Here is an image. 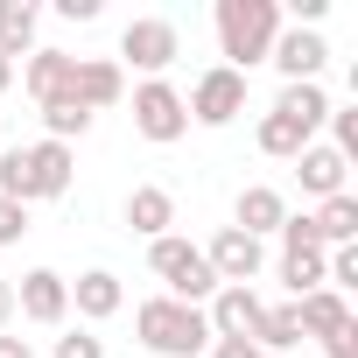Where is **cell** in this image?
Wrapping results in <instances>:
<instances>
[{"label": "cell", "instance_id": "f546056e", "mask_svg": "<svg viewBox=\"0 0 358 358\" xmlns=\"http://www.w3.org/2000/svg\"><path fill=\"white\" fill-rule=\"evenodd\" d=\"M211 358H260L246 337H211Z\"/></svg>", "mask_w": 358, "mask_h": 358}, {"label": "cell", "instance_id": "ac0fdd59", "mask_svg": "<svg viewBox=\"0 0 358 358\" xmlns=\"http://www.w3.org/2000/svg\"><path fill=\"white\" fill-rule=\"evenodd\" d=\"M36 22H43L36 0H0V57H8V64L36 50Z\"/></svg>", "mask_w": 358, "mask_h": 358}, {"label": "cell", "instance_id": "f1b7e54d", "mask_svg": "<svg viewBox=\"0 0 358 358\" xmlns=\"http://www.w3.org/2000/svg\"><path fill=\"white\" fill-rule=\"evenodd\" d=\"M323 351H330V358H358V316H351L337 337H323Z\"/></svg>", "mask_w": 358, "mask_h": 358}, {"label": "cell", "instance_id": "52a82bcc", "mask_svg": "<svg viewBox=\"0 0 358 358\" xmlns=\"http://www.w3.org/2000/svg\"><path fill=\"white\" fill-rule=\"evenodd\" d=\"M120 57H127L134 71L162 78L176 57H183V36H176V22H162V15H141V22H127V29H120Z\"/></svg>", "mask_w": 358, "mask_h": 358}, {"label": "cell", "instance_id": "30bf717a", "mask_svg": "<svg viewBox=\"0 0 358 358\" xmlns=\"http://www.w3.org/2000/svg\"><path fill=\"white\" fill-rule=\"evenodd\" d=\"M15 309H22L29 323H64V316H71V281H64L57 267H29L22 288H15Z\"/></svg>", "mask_w": 358, "mask_h": 358}, {"label": "cell", "instance_id": "836d02e7", "mask_svg": "<svg viewBox=\"0 0 358 358\" xmlns=\"http://www.w3.org/2000/svg\"><path fill=\"white\" fill-rule=\"evenodd\" d=\"M0 358H36V351H29L22 337H0Z\"/></svg>", "mask_w": 358, "mask_h": 358}, {"label": "cell", "instance_id": "4316f807", "mask_svg": "<svg viewBox=\"0 0 358 358\" xmlns=\"http://www.w3.org/2000/svg\"><path fill=\"white\" fill-rule=\"evenodd\" d=\"M29 232V204H15V197H0V246H15Z\"/></svg>", "mask_w": 358, "mask_h": 358}, {"label": "cell", "instance_id": "d6a6232c", "mask_svg": "<svg viewBox=\"0 0 358 358\" xmlns=\"http://www.w3.org/2000/svg\"><path fill=\"white\" fill-rule=\"evenodd\" d=\"M8 316H15V281H0V330H8Z\"/></svg>", "mask_w": 358, "mask_h": 358}, {"label": "cell", "instance_id": "9a60e30c", "mask_svg": "<svg viewBox=\"0 0 358 358\" xmlns=\"http://www.w3.org/2000/svg\"><path fill=\"white\" fill-rule=\"evenodd\" d=\"M281 218H288V204H281V190H267V183L239 190V204H232V225H239L246 239H267V232H281Z\"/></svg>", "mask_w": 358, "mask_h": 358}, {"label": "cell", "instance_id": "44dd1931", "mask_svg": "<svg viewBox=\"0 0 358 358\" xmlns=\"http://www.w3.org/2000/svg\"><path fill=\"white\" fill-rule=\"evenodd\" d=\"M274 113H281V120H295V127H302V134L316 141V127L330 120V99H323V85H281Z\"/></svg>", "mask_w": 358, "mask_h": 358}, {"label": "cell", "instance_id": "d6986e66", "mask_svg": "<svg viewBox=\"0 0 358 358\" xmlns=\"http://www.w3.org/2000/svg\"><path fill=\"white\" fill-rule=\"evenodd\" d=\"M309 225H316V246L330 253V246H358V197L344 190V197H330L323 211H309Z\"/></svg>", "mask_w": 358, "mask_h": 358}, {"label": "cell", "instance_id": "6da1fadb", "mask_svg": "<svg viewBox=\"0 0 358 358\" xmlns=\"http://www.w3.org/2000/svg\"><path fill=\"white\" fill-rule=\"evenodd\" d=\"M218 50H225V71H253L267 64L274 36H281V0H218Z\"/></svg>", "mask_w": 358, "mask_h": 358}, {"label": "cell", "instance_id": "277c9868", "mask_svg": "<svg viewBox=\"0 0 358 358\" xmlns=\"http://www.w3.org/2000/svg\"><path fill=\"white\" fill-rule=\"evenodd\" d=\"M148 267H155V281H169V302H190V309H204V302L218 295V281H211V267H204V246L176 239V232L148 239Z\"/></svg>", "mask_w": 358, "mask_h": 358}, {"label": "cell", "instance_id": "cb8c5ba5", "mask_svg": "<svg viewBox=\"0 0 358 358\" xmlns=\"http://www.w3.org/2000/svg\"><path fill=\"white\" fill-rule=\"evenodd\" d=\"M302 148H309V134H302L295 120H281V113H267V120H260V155H274V162H295Z\"/></svg>", "mask_w": 358, "mask_h": 358}, {"label": "cell", "instance_id": "8fae6325", "mask_svg": "<svg viewBox=\"0 0 358 358\" xmlns=\"http://www.w3.org/2000/svg\"><path fill=\"white\" fill-rule=\"evenodd\" d=\"M22 85H29V99H36V106H57V99H71V92H78V57H71V50H29Z\"/></svg>", "mask_w": 358, "mask_h": 358}, {"label": "cell", "instance_id": "d590c367", "mask_svg": "<svg viewBox=\"0 0 358 358\" xmlns=\"http://www.w3.org/2000/svg\"><path fill=\"white\" fill-rule=\"evenodd\" d=\"M260 358H267V351H260Z\"/></svg>", "mask_w": 358, "mask_h": 358}, {"label": "cell", "instance_id": "2e32d148", "mask_svg": "<svg viewBox=\"0 0 358 358\" xmlns=\"http://www.w3.org/2000/svg\"><path fill=\"white\" fill-rule=\"evenodd\" d=\"M71 302H78V316H85V323H106V316H120L127 288H120V274L92 267V274H78V281H71Z\"/></svg>", "mask_w": 358, "mask_h": 358}, {"label": "cell", "instance_id": "4fadbf2b", "mask_svg": "<svg viewBox=\"0 0 358 358\" xmlns=\"http://www.w3.org/2000/svg\"><path fill=\"white\" fill-rule=\"evenodd\" d=\"M344 169H351V162H344L337 148H323V141H309V148L295 155L302 190H309V197H323V204H330V197H344Z\"/></svg>", "mask_w": 358, "mask_h": 358}, {"label": "cell", "instance_id": "ffe728a7", "mask_svg": "<svg viewBox=\"0 0 358 358\" xmlns=\"http://www.w3.org/2000/svg\"><path fill=\"white\" fill-rule=\"evenodd\" d=\"M295 323H302V337H337V330L351 323V302L330 295V288H316V295L295 302Z\"/></svg>", "mask_w": 358, "mask_h": 358}, {"label": "cell", "instance_id": "7c38bea8", "mask_svg": "<svg viewBox=\"0 0 358 358\" xmlns=\"http://www.w3.org/2000/svg\"><path fill=\"white\" fill-rule=\"evenodd\" d=\"M260 295L253 288H218L211 295V309H204V323H211V337H246L253 344V330H260Z\"/></svg>", "mask_w": 358, "mask_h": 358}, {"label": "cell", "instance_id": "ba28073f", "mask_svg": "<svg viewBox=\"0 0 358 358\" xmlns=\"http://www.w3.org/2000/svg\"><path fill=\"white\" fill-rule=\"evenodd\" d=\"M204 267H211V281H218V288H253V274L267 267V246H260V239H246L239 225H225V232L204 246Z\"/></svg>", "mask_w": 358, "mask_h": 358}, {"label": "cell", "instance_id": "603a6c76", "mask_svg": "<svg viewBox=\"0 0 358 358\" xmlns=\"http://www.w3.org/2000/svg\"><path fill=\"white\" fill-rule=\"evenodd\" d=\"M281 281H288L295 302L316 295V288H323V246H295V253H281Z\"/></svg>", "mask_w": 358, "mask_h": 358}, {"label": "cell", "instance_id": "9c48e42d", "mask_svg": "<svg viewBox=\"0 0 358 358\" xmlns=\"http://www.w3.org/2000/svg\"><path fill=\"white\" fill-rule=\"evenodd\" d=\"M267 64H274L288 85H316V78H323V64H330V50H323V36H316V29H281V36H274V50H267Z\"/></svg>", "mask_w": 358, "mask_h": 358}, {"label": "cell", "instance_id": "484cf974", "mask_svg": "<svg viewBox=\"0 0 358 358\" xmlns=\"http://www.w3.org/2000/svg\"><path fill=\"white\" fill-rule=\"evenodd\" d=\"M330 134H337L330 148H337V155L351 162V155H358V106H351V113H337V106H330Z\"/></svg>", "mask_w": 358, "mask_h": 358}, {"label": "cell", "instance_id": "83f0119b", "mask_svg": "<svg viewBox=\"0 0 358 358\" xmlns=\"http://www.w3.org/2000/svg\"><path fill=\"white\" fill-rule=\"evenodd\" d=\"M57 358H106V344L92 330H71V337H57Z\"/></svg>", "mask_w": 358, "mask_h": 358}, {"label": "cell", "instance_id": "1f68e13d", "mask_svg": "<svg viewBox=\"0 0 358 358\" xmlns=\"http://www.w3.org/2000/svg\"><path fill=\"white\" fill-rule=\"evenodd\" d=\"M323 15H330V0H295V29H302V22H309V29H316V22H323Z\"/></svg>", "mask_w": 358, "mask_h": 358}, {"label": "cell", "instance_id": "5b68a950", "mask_svg": "<svg viewBox=\"0 0 358 358\" xmlns=\"http://www.w3.org/2000/svg\"><path fill=\"white\" fill-rule=\"evenodd\" d=\"M134 127H141V141H155V148L183 141V134H190L183 92H176L169 78H148V85H134Z\"/></svg>", "mask_w": 358, "mask_h": 358}, {"label": "cell", "instance_id": "3957f363", "mask_svg": "<svg viewBox=\"0 0 358 358\" xmlns=\"http://www.w3.org/2000/svg\"><path fill=\"white\" fill-rule=\"evenodd\" d=\"M134 337H141L155 358H197V351H211V323H204V309L169 302V295H155V302L134 309Z\"/></svg>", "mask_w": 358, "mask_h": 358}, {"label": "cell", "instance_id": "e575fe53", "mask_svg": "<svg viewBox=\"0 0 358 358\" xmlns=\"http://www.w3.org/2000/svg\"><path fill=\"white\" fill-rule=\"evenodd\" d=\"M8 85H15V64H8V57H0V92H8Z\"/></svg>", "mask_w": 358, "mask_h": 358}, {"label": "cell", "instance_id": "d4e9b609", "mask_svg": "<svg viewBox=\"0 0 358 358\" xmlns=\"http://www.w3.org/2000/svg\"><path fill=\"white\" fill-rule=\"evenodd\" d=\"M43 127H50L43 141H64V148H71V141H78V134L92 127V113H85L78 99H57V106H43Z\"/></svg>", "mask_w": 358, "mask_h": 358}, {"label": "cell", "instance_id": "5bb4252c", "mask_svg": "<svg viewBox=\"0 0 358 358\" xmlns=\"http://www.w3.org/2000/svg\"><path fill=\"white\" fill-rule=\"evenodd\" d=\"M120 92H127V78H120V64L113 57H78V106L85 113H106V106H120Z\"/></svg>", "mask_w": 358, "mask_h": 358}, {"label": "cell", "instance_id": "7402d4cb", "mask_svg": "<svg viewBox=\"0 0 358 358\" xmlns=\"http://www.w3.org/2000/svg\"><path fill=\"white\" fill-rule=\"evenodd\" d=\"M302 344V323H295V302H281V309H260V330H253V351H267V358H288Z\"/></svg>", "mask_w": 358, "mask_h": 358}, {"label": "cell", "instance_id": "4dcf8cb0", "mask_svg": "<svg viewBox=\"0 0 358 358\" xmlns=\"http://www.w3.org/2000/svg\"><path fill=\"white\" fill-rule=\"evenodd\" d=\"M64 22H99V0H57Z\"/></svg>", "mask_w": 358, "mask_h": 358}, {"label": "cell", "instance_id": "8992f818", "mask_svg": "<svg viewBox=\"0 0 358 358\" xmlns=\"http://www.w3.org/2000/svg\"><path fill=\"white\" fill-rule=\"evenodd\" d=\"M183 113H190L197 127H232V120L246 113V78H239V71H225V64H211V71L190 85Z\"/></svg>", "mask_w": 358, "mask_h": 358}, {"label": "cell", "instance_id": "e0dca14e", "mask_svg": "<svg viewBox=\"0 0 358 358\" xmlns=\"http://www.w3.org/2000/svg\"><path fill=\"white\" fill-rule=\"evenodd\" d=\"M127 225H134L141 239H162V232L176 225V197H169L162 183H141V190L127 197Z\"/></svg>", "mask_w": 358, "mask_h": 358}, {"label": "cell", "instance_id": "7a4b0ae2", "mask_svg": "<svg viewBox=\"0 0 358 358\" xmlns=\"http://www.w3.org/2000/svg\"><path fill=\"white\" fill-rule=\"evenodd\" d=\"M71 148L64 141H36V148H8L0 155V197L15 204H43V197H64L71 190Z\"/></svg>", "mask_w": 358, "mask_h": 358}]
</instances>
